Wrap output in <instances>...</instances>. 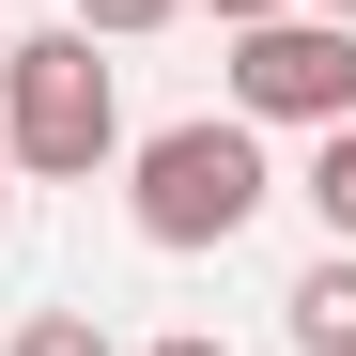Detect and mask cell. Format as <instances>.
Here are the masks:
<instances>
[{
    "instance_id": "obj_1",
    "label": "cell",
    "mask_w": 356,
    "mask_h": 356,
    "mask_svg": "<svg viewBox=\"0 0 356 356\" xmlns=\"http://www.w3.org/2000/svg\"><path fill=\"white\" fill-rule=\"evenodd\" d=\"M108 140H124V93H108L93 31H16V63H0V155H16V186H93Z\"/></svg>"
},
{
    "instance_id": "obj_2",
    "label": "cell",
    "mask_w": 356,
    "mask_h": 356,
    "mask_svg": "<svg viewBox=\"0 0 356 356\" xmlns=\"http://www.w3.org/2000/svg\"><path fill=\"white\" fill-rule=\"evenodd\" d=\"M264 124H232V108H186V124H155L124 202H140V248H232V232L264 217Z\"/></svg>"
},
{
    "instance_id": "obj_3",
    "label": "cell",
    "mask_w": 356,
    "mask_h": 356,
    "mask_svg": "<svg viewBox=\"0 0 356 356\" xmlns=\"http://www.w3.org/2000/svg\"><path fill=\"white\" fill-rule=\"evenodd\" d=\"M232 124H356V16H248L232 31Z\"/></svg>"
},
{
    "instance_id": "obj_4",
    "label": "cell",
    "mask_w": 356,
    "mask_h": 356,
    "mask_svg": "<svg viewBox=\"0 0 356 356\" xmlns=\"http://www.w3.org/2000/svg\"><path fill=\"white\" fill-rule=\"evenodd\" d=\"M279 310H294V356H356V248H325Z\"/></svg>"
},
{
    "instance_id": "obj_5",
    "label": "cell",
    "mask_w": 356,
    "mask_h": 356,
    "mask_svg": "<svg viewBox=\"0 0 356 356\" xmlns=\"http://www.w3.org/2000/svg\"><path fill=\"white\" fill-rule=\"evenodd\" d=\"M325 217V248H356V124H310V186H294Z\"/></svg>"
},
{
    "instance_id": "obj_6",
    "label": "cell",
    "mask_w": 356,
    "mask_h": 356,
    "mask_svg": "<svg viewBox=\"0 0 356 356\" xmlns=\"http://www.w3.org/2000/svg\"><path fill=\"white\" fill-rule=\"evenodd\" d=\"M170 16H186V0H78V31H93V47H140V31H170Z\"/></svg>"
},
{
    "instance_id": "obj_7",
    "label": "cell",
    "mask_w": 356,
    "mask_h": 356,
    "mask_svg": "<svg viewBox=\"0 0 356 356\" xmlns=\"http://www.w3.org/2000/svg\"><path fill=\"white\" fill-rule=\"evenodd\" d=\"M16 356H108V325H93V310H31V325H16Z\"/></svg>"
},
{
    "instance_id": "obj_8",
    "label": "cell",
    "mask_w": 356,
    "mask_h": 356,
    "mask_svg": "<svg viewBox=\"0 0 356 356\" xmlns=\"http://www.w3.org/2000/svg\"><path fill=\"white\" fill-rule=\"evenodd\" d=\"M202 16H217V31H248V16H294V0H202Z\"/></svg>"
},
{
    "instance_id": "obj_9",
    "label": "cell",
    "mask_w": 356,
    "mask_h": 356,
    "mask_svg": "<svg viewBox=\"0 0 356 356\" xmlns=\"http://www.w3.org/2000/svg\"><path fill=\"white\" fill-rule=\"evenodd\" d=\"M155 356H232V341H202V325H170V341H155Z\"/></svg>"
},
{
    "instance_id": "obj_10",
    "label": "cell",
    "mask_w": 356,
    "mask_h": 356,
    "mask_svg": "<svg viewBox=\"0 0 356 356\" xmlns=\"http://www.w3.org/2000/svg\"><path fill=\"white\" fill-rule=\"evenodd\" d=\"M0 232H16V155H0Z\"/></svg>"
},
{
    "instance_id": "obj_11",
    "label": "cell",
    "mask_w": 356,
    "mask_h": 356,
    "mask_svg": "<svg viewBox=\"0 0 356 356\" xmlns=\"http://www.w3.org/2000/svg\"><path fill=\"white\" fill-rule=\"evenodd\" d=\"M310 16H356V0H310Z\"/></svg>"
},
{
    "instance_id": "obj_12",
    "label": "cell",
    "mask_w": 356,
    "mask_h": 356,
    "mask_svg": "<svg viewBox=\"0 0 356 356\" xmlns=\"http://www.w3.org/2000/svg\"><path fill=\"white\" fill-rule=\"evenodd\" d=\"M0 63H16V31H0Z\"/></svg>"
}]
</instances>
